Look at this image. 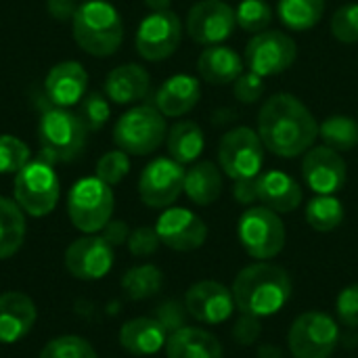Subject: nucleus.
Wrapping results in <instances>:
<instances>
[{
  "label": "nucleus",
  "mask_w": 358,
  "mask_h": 358,
  "mask_svg": "<svg viewBox=\"0 0 358 358\" xmlns=\"http://www.w3.org/2000/svg\"><path fill=\"white\" fill-rule=\"evenodd\" d=\"M258 358H283L281 348L273 346V344H262L258 348Z\"/></svg>",
  "instance_id": "09e8293b"
},
{
  "label": "nucleus",
  "mask_w": 358,
  "mask_h": 358,
  "mask_svg": "<svg viewBox=\"0 0 358 358\" xmlns=\"http://www.w3.org/2000/svg\"><path fill=\"white\" fill-rule=\"evenodd\" d=\"M46 8L57 21H73L80 6L76 0H48Z\"/></svg>",
  "instance_id": "de8ad7c7"
},
{
  "label": "nucleus",
  "mask_w": 358,
  "mask_h": 358,
  "mask_svg": "<svg viewBox=\"0 0 358 358\" xmlns=\"http://www.w3.org/2000/svg\"><path fill=\"white\" fill-rule=\"evenodd\" d=\"M128 250L132 256L136 258H145V256H151L157 252V248L162 245L159 241V235L153 227H138L130 233L128 237Z\"/></svg>",
  "instance_id": "a19ab883"
},
{
  "label": "nucleus",
  "mask_w": 358,
  "mask_h": 358,
  "mask_svg": "<svg viewBox=\"0 0 358 358\" xmlns=\"http://www.w3.org/2000/svg\"><path fill=\"white\" fill-rule=\"evenodd\" d=\"M331 34L342 44L358 42V2L340 6L331 17Z\"/></svg>",
  "instance_id": "4c0bfd02"
},
{
  "label": "nucleus",
  "mask_w": 358,
  "mask_h": 358,
  "mask_svg": "<svg viewBox=\"0 0 358 358\" xmlns=\"http://www.w3.org/2000/svg\"><path fill=\"white\" fill-rule=\"evenodd\" d=\"M13 191H15V201L25 214L34 218H42L57 208L61 185L57 172L52 170V164L44 159H36V162H27L15 174Z\"/></svg>",
  "instance_id": "0eeeda50"
},
{
  "label": "nucleus",
  "mask_w": 358,
  "mask_h": 358,
  "mask_svg": "<svg viewBox=\"0 0 358 358\" xmlns=\"http://www.w3.org/2000/svg\"><path fill=\"white\" fill-rule=\"evenodd\" d=\"M243 65L245 63L239 52L222 44L206 46V50H201L197 59V71L201 80L212 86L233 84L243 73Z\"/></svg>",
  "instance_id": "5701e85b"
},
{
  "label": "nucleus",
  "mask_w": 358,
  "mask_h": 358,
  "mask_svg": "<svg viewBox=\"0 0 358 358\" xmlns=\"http://www.w3.org/2000/svg\"><path fill=\"white\" fill-rule=\"evenodd\" d=\"M38 310L29 296L21 292L0 294V344H15L23 340L34 323Z\"/></svg>",
  "instance_id": "aec40b11"
},
{
  "label": "nucleus",
  "mask_w": 358,
  "mask_h": 358,
  "mask_svg": "<svg viewBox=\"0 0 358 358\" xmlns=\"http://www.w3.org/2000/svg\"><path fill=\"white\" fill-rule=\"evenodd\" d=\"M262 334V323L258 317H252V315H243L239 317V321L235 323L233 327V338L237 340V344L241 346H252Z\"/></svg>",
  "instance_id": "c03bdc74"
},
{
  "label": "nucleus",
  "mask_w": 358,
  "mask_h": 358,
  "mask_svg": "<svg viewBox=\"0 0 358 358\" xmlns=\"http://www.w3.org/2000/svg\"><path fill=\"white\" fill-rule=\"evenodd\" d=\"M130 172V157L126 151H109L105 153L99 162H96V178H101L105 185L113 187L120 185L126 174Z\"/></svg>",
  "instance_id": "58836bf2"
},
{
  "label": "nucleus",
  "mask_w": 358,
  "mask_h": 358,
  "mask_svg": "<svg viewBox=\"0 0 358 358\" xmlns=\"http://www.w3.org/2000/svg\"><path fill=\"white\" fill-rule=\"evenodd\" d=\"M298 57V44L296 40L279 29H264L260 34H254L250 42L245 44L243 63L250 71L271 78L287 71Z\"/></svg>",
  "instance_id": "9b49d317"
},
{
  "label": "nucleus",
  "mask_w": 358,
  "mask_h": 358,
  "mask_svg": "<svg viewBox=\"0 0 358 358\" xmlns=\"http://www.w3.org/2000/svg\"><path fill=\"white\" fill-rule=\"evenodd\" d=\"M166 115L155 105L128 109L113 128L115 145L128 155H149L166 141Z\"/></svg>",
  "instance_id": "39448f33"
},
{
  "label": "nucleus",
  "mask_w": 358,
  "mask_h": 358,
  "mask_svg": "<svg viewBox=\"0 0 358 358\" xmlns=\"http://www.w3.org/2000/svg\"><path fill=\"white\" fill-rule=\"evenodd\" d=\"M336 313L342 325L346 327H358V283L350 285L346 289L340 292L338 300H336Z\"/></svg>",
  "instance_id": "37998d69"
},
{
  "label": "nucleus",
  "mask_w": 358,
  "mask_h": 358,
  "mask_svg": "<svg viewBox=\"0 0 358 358\" xmlns=\"http://www.w3.org/2000/svg\"><path fill=\"white\" fill-rule=\"evenodd\" d=\"M168 334L157 319L138 317L122 325L120 329V344L126 352L134 357H151L166 348Z\"/></svg>",
  "instance_id": "393cba45"
},
{
  "label": "nucleus",
  "mask_w": 358,
  "mask_h": 358,
  "mask_svg": "<svg viewBox=\"0 0 358 358\" xmlns=\"http://www.w3.org/2000/svg\"><path fill=\"white\" fill-rule=\"evenodd\" d=\"M86 86H88V73L78 61L57 63L44 80L46 99L55 107L78 105L84 99Z\"/></svg>",
  "instance_id": "6ab92c4d"
},
{
  "label": "nucleus",
  "mask_w": 358,
  "mask_h": 358,
  "mask_svg": "<svg viewBox=\"0 0 358 358\" xmlns=\"http://www.w3.org/2000/svg\"><path fill=\"white\" fill-rule=\"evenodd\" d=\"M71 27L78 46L92 57L113 55L124 40L122 17L115 6L105 0H88L80 4Z\"/></svg>",
  "instance_id": "7ed1b4c3"
},
{
  "label": "nucleus",
  "mask_w": 358,
  "mask_h": 358,
  "mask_svg": "<svg viewBox=\"0 0 358 358\" xmlns=\"http://www.w3.org/2000/svg\"><path fill=\"white\" fill-rule=\"evenodd\" d=\"M185 306L189 317L206 325L224 323L235 308L233 292L218 281H199L185 294Z\"/></svg>",
  "instance_id": "a211bd4d"
},
{
  "label": "nucleus",
  "mask_w": 358,
  "mask_h": 358,
  "mask_svg": "<svg viewBox=\"0 0 358 358\" xmlns=\"http://www.w3.org/2000/svg\"><path fill=\"white\" fill-rule=\"evenodd\" d=\"M231 292L243 315L264 319L287 306L294 285L285 268L262 260L239 271Z\"/></svg>",
  "instance_id": "f03ea898"
},
{
  "label": "nucleus",
  "mask_w": 358,
  "mask_h": 358,
  "mask_svg": "<svg viewBox=\"0 0 358 358\" xmlns=\"http://www.w3.org/2000/svg\"><path fill=\"white\" fill-rule=\"evenodd\" d=\"M38 358H96L92 344L80 336H59L50 340Z\"/></svg>",
  "instance_id": "f704fd0d"
},
{
  "label": "nucleus",
  "mask_w": 358,
  "mask_h": 358,
  "mask_svg": "<svg viewBox=\"0 0 358 358\" xmlns=\"http://www.w3.org/2000/svg\"><path fill=\"white\" fill-rule=\"evenodd\" d=\"M166 145H168L170 157L174 162L187 166V164H193L203 153L206 136H203V130L195 122L182 120V122H176L168 130Z\"/></svg>",
  "instance_id": "cd10ccee"
},
{
  "label": "nucleus",
  "mask_w": 358,
  "mask_h": 358,
  "mask_svg": "<svg viewBox=\"0 0 358 358\" xmlns=\"http://www.w3.org/2000/svg\"><path fill=\"white\" fill-rule=\"evenodd\" d=\"M201 99V84L189 73H176L168 78L155 92L153 105L166 117H180L189 113Z\"/></svg>",
  "instance_id": "412c9836"
},
{
  "label": "nucleus",
  "mask_w": 358,
  "mask_h": 358,
  "mask_svg": "<svg viewBox=\"0 0 358 358\" xmlns=\"http://www.w3.org/2000/svg\"><path fill=\"white\" fill-rule=\"evenodd\" d=\"M113 191L96 176L78 180L67 195V214L82 233H99L113 216Z\"/></svg>",
  "instance_id": "423d86ee"
},
{
  "label": "nucleus",
  "mask_w": 358,
  "mask_h": 358,
  "mask_svg": "<svg viewBox=\"0 0 358 358\" xmlns=\"http://www.w3.org/2000/svg\"><path fill=\"white\" fill-rule=\"evenodd\" d=\"M235 17L241 29L260 34L273 21V6L266 0H241L235 8Z\"/></svg>",
  "instance_id": "72a5a7b5"
},
{
  "label": "nucleus",
  "mask_w": 358,
  "mask_h": 358,
  "mask_svg": "<svg viewBox=\"0 0 358 358\" xmlns=\"http://www.w3.org/2000/svg\"><path fill=\"white\" fill-rule=\"evenodd\" d=\"M325 13V0H279L277 15L292 31L313 29Z\"/></svg>",
  "instance_id": "c756f323"
},
{
  "label": "nucleus",
  "mask_w": 358,
  "mask_h": 358,
  "mask_svg": "<svg viewBox=\"0 0 358 358\" xmlns=\"http://www.w3.org/2000/svg\"><path fill=\"white\" fill-rule=\"evenodd\" d=\"M25 241V212L15 199L0 197V260L15 256Z\"/></svg>",
  "instance_id": "c85d7f7f"
},
{
  "label": "nucleus",
  "mask_w": 358,
  "mask_h": 358,
  "mask_svg": "<svg viewBox=\"0 0 358 358\" xmlns=\"http://www.w3.org/2000/svg\"><path fill=\"white\" fill-rule=\"evenodd\" d=\"M235 120V111H231V109H220V111H216L214 113V124L218 126V124H229V122H233Z\"/></svg>",
  "instance_id": "8fccbe9b"
},
{
  "label": "nucleus",
  "mask_w": 358,
  "mask_h": 358,
  "mask_svg": "<svg viewBox=\"0 0 358 358\" xmlns=\"http://www.w3.org/2000/svg\"><path fill=\"white\" fill-rule=\"evenodd\" d=\"M187 315H189V313H187V306H185V304H180V302H176V300H168V302H164V304L157 308L155 319L162 323V327H164L166 334L170 336V334H174V331L187 327Z\"/></svg>",
  "instance_id": "79ce46f5"
},
{
  "label": "nucleus",
  "mask_w": 358,
  "mask_h": 358,
  "mask_svg": "<svg viewBox=\"0 0 358 358\" xmlns=\"http://www.w3.org/2000/svg\"><path fill=\"white\" fill-rule=\"evenodd\" d=\"M130 227L124 222V220H109L105 227H103V239L111 245V248H120L124 243H128V237H130Z\"/></svg>",
  "instance_id": "49530a36"
},
{
  "label": "nucleus",
  "mask_w": 358,
  "mask_h": 358,
  "mask_svg": "<svg viewBox=\"0 0 358 358\" xmlns=\"http://www.w3.org/2000/svg\"><path fill=\"white\" fill-rule=\"evenodd\" d=\"M237 25L235 8L224 0H199L189 8L187 34L193 42L214 46L233 36Z\"/></svg>",
  "instance_id": "ddd939ff"
},
{
  "label": "nucleus",
  "mask_w": 358,
  "mask_h": 358,
  "mask_svg": "<svg viewBox=\"0 0 358 358\" xmlns=\"http://www.w3.org/2000/svg\"><path fill=\"white\" fill-rule=\"evenodd\" d=\"M168 358H224L218 338L199 327H182L168 336Z\"/></svg>",
  "instance_id": "a878e982"
},
{
  "label": "nucleus",
  "mask_w": 358,
  "mask_h": 358,
  "mask_svg": "<svg viewBox=\"0 0 358 358\" xmlns=\"http://www.w3.org/2000/svg\"><path fill=\"white\" fill-rule=\"evenodd\" d=\"M264 151L260 134L248 126H239L222 134L218 143V166L233 180L254 178L262 170Z\"/></svg>",
  "instance_id": "9d476101"
},
{
  "label": "nucleus",
  "mask_w": 358,
  "mask_h": 358,
  "mask_svg": "<svg viewBox=\"0 0 358 358\" xmlns=\"http://www.w3.org/2000/svg\"><path fill=\"white\" fill-rule=\"evenodd\" d=\"M147 8H151V13L155 10H170V4L172 0H145Z\"/></svg>",
  "instance_id": "3c124183"
},
{
  "label": "nucleus",
  "mask_w": 358,
  "mask_h": 358,
  "mask_svg": "<svg viewBox=\"0 0 358 358\" xmlns=\"http://www.w3.org/2000/svg\"><path fill=\"white\" fill-rule=\"evenodd\" d=\"M151 88V78L145 67L136 63H126L109 71L105 80V94L117 105H130L143 101Z\"/></svg>",
  "instance_id": "b1692460"
},
{
  "label": "nucleus",
  "mask_w": 358,
  "mask_h": 358,
  "mask_svg": "<svg viewBox=\"0 0 358 358\" xmlns=\"http://www.w3.org/2000/svg\"><path fill=\"white\" fill-rule=\"evenodd\" d=\"M185 193L197 206L214 203L222 193V170L214 162H197L185 172Z\"/></svg>",
  "instance_id": "bb28decb"
},
{
  "label": "nucleus",
  "mask_w": 358,
  "mask_h": 358,
  "mask_svg": "<svg viewBox=\"0 0 358 358\" xmlns=\"http://www.w3.org/2000/svg\"><path fill=\"white\" fill-rule=\"evenodd\" d=\"M233 94L243 105H254L264 94V78L254 71H243L233 82Z\"/></svg>",
  "instance_id": "ea45409f"
},
{
  "label": "nucleus",
  "mask_w": 358,
  "mask_h": 358,
  "mask_svg": "<svg viewBox=\"0 0 358 358\" xmlns=\"http://www.w3.org/2000/svg\"><path fill=\"white\" fill-rule=\"evenodd\" d=\"M302 176L317 195H336L346 185V162L331 147H310L302 159Z\"/></svg>",
  "instance_id": "dca6fc26"
},
{
  "label": "nucleus",
  "mask_w": 358,
  "mask_h": 358,
  "mask_svg": "<svg viewBox=\"0 0 358 358\" xmlns=\"http://www.w3.org/2000/svg\"><path fill=\"white\" fill-rule=\"evenodd\" d=\"M237 237L252 258L271 260L285 248V224L277 212L264 206H256L241 214Z\"/></svg>",
  "instance_id": "6e6552de"
},
{
  "label": "nucleus",
  "mask_w": 358,
  "mask_h": 358,
  "mask_svg": "<svg viewBox=\"0 0 358 358\" xmlns=\"http://www.w3.org/2000/svg\"><path fill=\"white\" fill-rule=\"evenodd\" d=\"M88 128L80 115L67 107H48L38 126L42 159L48 164L73 162L86 145Z\"/></svg>",
  "instance_id": "20e7f679"
},
{
  "label": "nucleus",
  "mask_w": 358,
  "mask_h": 358,
  "mask_svg": "<svg viewBox=\"0 0 358 358\" xmlns=\"http://www.w3.org/2000/svg\"><path fill=\"white\" fill-rule=\"evenodd\" d=\"M29 162L27 145L10 134L0 136V174H17Z\"/></svg>",
  "instance_id": "e433bc0d"
},
{
  "label": "nucleus",
  "mask_w": 358,
  "mask_h": 358,
  "mask_svg": "<svg viewBox=\"0 0 358 358\" xmlns=\"http://www.w3.org/2000/svg\"><path fill=\"white\" fill-rule=\"evenodd\" d=\"M159 241L174 252L199 250L208 239L206 222L187 208H168L155 224Z\"/></svg>",
  "instance_id": "f3484780"
},
{
  "label": "nucleus",
  "mask_w": 358,
  "mask_h": 358,
  "mask_svg": "<svg viewBox=\"0 0 358 358\" xmlns=\"http://www.w3.org/2000/svg\"><path fill=\"white\" fill-rule=\"evenodd\" d=\"M80 120L84 122V126L88 128V132H94V130H101L109 115H111V107H109V101L99 94V92H92L88 96H84L78 105V111Z\"/></svg>",
  "instance_id": "c9c22d12"
},
{
  "label": "nucleus",
  "mask_w": 358,
  "mask_h": 358,
  "mask_svg": "<svg viewBox=\"0 0 358 358\" xmlns=\"http://www.w3.org/2000/svg\"><path fill=\"white\" fill-rule=\"evenodd\" d=\"M182 38V23L172 10L147 15L136 29V52L145 61H164L172 57Z\"/></svg>",
  "instance_id": "f8f14e48"
},
{
  "label": "nucleus",
  "mask_w": 358,
  "mask_h": 358,
  "mask_svg": "<svg viewBox=\"0 0 358 358\" xmlns=\"http://www.w3.org/2000/svg\"><path fill=\"white\" fill-rule=\"evenodd\" d=\"M306 222L319 231H336L344 222V203L336 195H317L306 206Z\"/></svg>",
  "instance_id": "473e14b6"
},
{
  "label": "nucleus",
  "mask_w": 358,
  "mask_h": 358,
  "mask_svg": "<svg viewBox=\"0 0 358 358\" xmlns=\"http://www.w3.org/2000/svg\"><path fill=\"white\" fill-rule=\"evenodd\" d=\"M258 134L264 149L277 157L304 155L319 138V124L313 111L294 94H273L258 113Z\"/></svg>",
  "instance_id": "f257e3e1"
},
{
  "label": "nucleus",
  "mask_w": 358,
  "mask_h": 358,
  "mask_svg": "<svg viewBox=\"0 0 358 358\" xmlns=\"http://www.w3.org/2000/svg\"><path fill=\"white\" fill-rule=\"evenodd\" d=\"M304 199L302 187L281 170H268L258 176V201L277 214H289Z\"/></svg>",
  "instance_id": "4be33fe9"
},
{
  "label": "nucleus",
  "mask_w": 358,
  "mask_h": 358,
  "mask_svg": "<svg viewBox=\"0 0 358 358\" xmlns=\"http://www.w3.org/2000/svg\"><path fill=\"white\" fill-rule=\"evenodd\" d=\"M65 268L78 281H99L113 268V248L101 235L80 237L65 250Z\"/></svg>",
  "instance_id": "2eb2a0df"
},
{
  "label": "nucleus",
  "mask_w": 358,
  "mask_h": 358,
  "mask_svg": "<svg viewBox=\"0 0 358 358\" xmlns=\"http://www.w3.org/2000/svg\"><path fill=\"white\" fill-rule=\"evenodd\" d=\"M185 168L172 157L153 159L138 178V195L149 208H170L185 191Z\"/></svg>",
  "instance_id": "4468645a"
},
{
  "label": "nucleus",
  "mask_w": 358,
  "mask_h": 358,
  "mask_svg": "<svg viewBox=\"0 0 358 358\" xmlns=\"http://www.w3.org/2000/svg\"><path fill=\"white\" fill-rule=\"evenodd\" d=\"M340 344L338 323L319 310L300 315L287 334V346L294 358H331Z\"/></svg>",
  "instance_id": "1a4fd4ad"
},
{
  "label": "nucleus",
  "mask_w": 358,
  "mask_h": 358,
  "mask_svg": "<svg viewBox=\"0 0 358 358\" xmlns=\"http://www.w3.org/2000/svg\"><path fill=\"white\" fill-rule=\"evenodd\" d=\"M319 138L338 153L352 151L358 145V122L350 115H329L319 124Z\"/></svg>",
  "instance_id": "2f4dec72"
},
{
  "label": "nucleus",
  "mask_w": 358,
  "mask_h": 358,
  "mask_svg": "<svg viewBox=\"0 0 358 358\" xmlns=\"http://www.w3.org/2000/svg\"><path fill=\"white\" fill-rule=\"evenodd\" d=\"M164 285V275L157 266L153 264H138V266H132L130 271H126V275L122 277V289L124 294L134 300V302H141V300H147V298H153L155 294H159Z\"/></svg>",
  "instance_id": "7c9ffc66"
},
{
  "label": "nucleus",
  "mask_w": 358,
  "mask_h": 358,
  "mask_svg": "<svg viewBox=\"0 0 358 358\" xmlns=\"http://www.w3.org/2000/svg\"><path fill=\"white\" fill-rule=\"evenodd\" d=\"M260 176V174H258ZM258 176L254 178H241V180H233V197L237 203L241 206H252L258 201Z\"/></svg>",
  "instance_id": "a18cd8bd"
}]
</instances>
